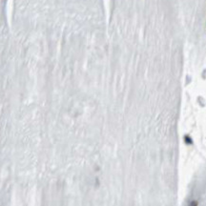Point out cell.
I'll list each match as a JSON object with an SVG mask.
<instances>
[{
    "label": "cell",
    "mask_w": 206,
    "mask_h": 206,
    "mask_svg": "<svg viewBox=\"0 0 206 206\" xmlns=\"http://www.w3.org/2000/svg\"><path fill=\"white\" fill-rule=\"evenodd\" d=\"M189 206H198L197 201H196V200L191 201V202H190V204H189Z\"/></svg>",
    "instance_id": "6da1fadb"
}]
</instances>
